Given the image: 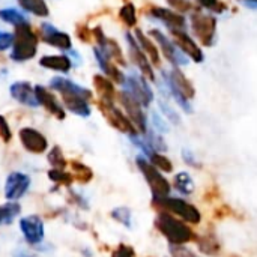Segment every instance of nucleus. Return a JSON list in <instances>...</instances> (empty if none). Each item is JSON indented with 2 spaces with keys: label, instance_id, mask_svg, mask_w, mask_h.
<instances>
[{
  "label": "nucleus",
  "instance_id": "nucleus-1",
  "mask_svg": "<svg viewBox=\"0 0 257 257\" xmlns=\"http://www.w3.org/2000/svg\"><path fill=\"white\" fill-rule=\"evenodd\" d=\"M155 227L170 242V245H185L197 239L196 233L187 223L175 218L169 212L158 214L155 218Z\"/></svg>",
  "mask_w": 257,
  "mask_h": 257
},
{
  "label": "nucleus",
  "instance_id": "nucleus-2",
  "mask_svg": "<svg viewBox=\"0 0 257 257\" xmlns=\"http://www.w3.org/2000/svg\"><path fill=\"white\" fill-rule=\"evenodd\" d=\"M38 51V35L33 32L29 23L15 26L14 44L11 59L15 62H26L36 56Z\"/></svg>",
  "mask_w": 257,
  "mask_h": 257
},
{
  "label": "nucleus",
  "instance_id": "nucleus-3",
  "mask_svg": "<svg viewBox=\"0 0 257 257\" xmlns=\"http://www.w3.org/2000/svg\"><path fill=\"white\" fill-rule=\"evenodd\" d=\"M166 81L170 89V93L173 95L176 102L182 107V110L187 113H193L190 99L196 96V89L191 84V81L185 77V74L178 66H175L170 71V74L166 75Z\"/></svg>",
  "mask_w": 257,
  "mask_h": 257
},
{
  "label": "nucleus",
  "instance_id": "nucleus-4",
  "mask_svg": "<svg viewBox=\"0 0 257 257\" xmlns=\"http://www.w3.org/2000/svg\"><path fill=\"white\" fill-rule=\"evenodd\" d=\"M152 205L160 211V212H169L181 217L184 221L190 224H199L202 221V214L200 211L188 203L187 200L178 199V197H164V199H152Z\"/></svg>",
  "mask_w": 257,
  "mask_h": 257
},
{
  "label": "nucleus",
  "instance_id": "nucleus-5",
  "mask_svg": "<svg viewBox=\"0 0 257 257\" xmlns=\"http://www.w3.org/2000/svg\"><path fill=\"white\" fill-rule=\"evenodd\" d=\"M137 163V167L139 170L143 173L151 191H152V196L154 199H164V197H169L170 196V191H172V187L169 184V181L160 173V170L157 167H154L151 164V161L145 160L143 157H137L136 160Z\"/></svg>",
  "mask_w": 257,
  "mask_h": 257
},
{
  "label": "nucleus",
  "instance_id": "nucleus-6",
  "mask_svg": "<svg viewBox=\"0 0 257 257\" xmlns=\"http://www.w3.org/2000/svg\"><path fill=\"white\" fill-rule=\"evenodd\" d=\"M194 36L203 47H212L217 38V20L211 14L194 11L190 17Z\"/></svg>",
  "mask_w": 257,
  "mask_h": 257
},
{
  "label": "nucleus",
  "instance_id": "nucleus-7",
  "mask_svg": "<svg viewBox=\"0 0 257 257\" xmlns=\"http://www.w3.org/2000/svg\"><path fill=\"white\" fill-rule=\"evenodd\" d=\"M98 108L101 110V113L104 114V117L108 120V123L111 126H114L116 130H119L120 133H125L128 136H136L139 134V131L136 130V126L133 125V122L128 119V116H125L114 104L113 101H105V99H99L98 101Z\"/></svg>",
  "mask_w": 257,
  "mask_h": 257
},
{
  "label": "nucleus",
  "instance_id": "nucleus-8",
  "mask_svg": "<svg viewBox=\"0 0 257 257\" xmlns=\"http://www.w3.org/2000/svg\"><path fill=\"white\" fill-rule=\"evenodd\" d=\"M117 98H119L122 107L125 108V111L128 114V119L133 122V125L139 131V134L145 136L146 131H148V120H146V114L143 111V105L134 96H131L126 90L120 92Z\"/></svg>",
  "mask_w": 257,
  "mask_h": 257
},
{
  "label": "nucleus",
  "instance_id": "nucleus-9",
  "mask_svg": "<svg viewBox=\"0 0 257 257\" xmlns=\"http://www.w3.org/2000/svg\"><path fill=\"white\" fill-rule=\"evenodd\" d=\"M125 90L134 96L143 107L151 105V102L154 101V92L151 90L146 78L143 75H137V74H131L128 77H125Z\"/></svg>",
  "mask_w": 257,
  "mask_h": 257
},
{
  "label": "nucleus",
  "instance_id": "nucleus-10",
  "mask_svg": "<svg viewBox=\"0 0 257 257\" xmlns=\"http://www.w3.org/2000/svg\"><path fill=\"white\" fill-rule=\"evenodd\" d=\"M149 35H152V38L158 42V45H160V48H161L164 57H166L173 66H181V65H187V63H188L187 56L175 45L173 41H170V39H169L166 35H163L160 30L152 29V30L149 32Z\"/></svg>",
  "mask_w": 257,
  "mask_h": 257
},
{
  "label": "nucleus",
  "instance_id": "nucleus-11",
  "mask_svg": "<svg viewBox=\"0 0 257 257\" xmlns=\"http://www.w3.org/2000/svg\"><path fill=\"white\" fill-rule=\"evenodd\" d=\"M148 14L166 24V27L173 32V30H185L187 27V20L182 14L167 9V8H160V6H151Z\"/></svg>",
  "mask_w": 257,
  "mask_h": 257
},
{
  "label": "nucleus",
  "instance_id": "nucleus-12",
  "mask_svg": "<svg viewBox=\"0 0 257 257\" xmlns=\"http://www.w3.org/2000/svg\"><path fill=\"white\" fill-rule=\"evenodd\" d=\"M173 42L175 45L190 59H193L194 62L200 63L205 59V54L202 51V48L199 47V44L185 32V30H173Z\"/></svg>",
  "mask_w": 257,
  "mask_h": 257
},
{
  "label": "nucleus",
  "instance_id": "nucleus-13",
  "mask_svg": "<svg viewBox=\"0 0 257 257\" xmlns=\"http://www.w3.org/2000/svg\"><path fill=\"white\" fill-rule=\"evenodd\" d=\"M126 42L130 47V56L133 59V62L137 65V68L140 69L142 75L151 81H155V72L152 69V65L148 59V56L143 53V50L140 48L139 42L136 41V38L131 33H126Z\"/></svg>",
  "mask_w": 257,
  "mask_h": 257
},
{
  "label": "nucleus",
  "instance_id": "nucleus-14",
  "mask_svg": "<svg viewBox=\"0 0 257 257\" xmlns=\"http://www.w3.org/2000/svg\"><path fill=\"white\" fill-rule=\"evenodd\" d=\"M29 187H30V178L27 175L21 172H12L6 179L5 196L8 200L15 202L27 193Z\"/></svg>",
  "mask_w": 257,
  "mask_h": 257
},
{
  "label": "nucleus",
  "instance_id": "nucleus-15",
  "mask_svg": "<svg viewBox=\"0 0 257 257\" xmlns=\"http://www.w3.org/2000/svg\"><path fill=\"white\" fill-rule=\"evenodd\" d=\"M20 229L24 235V239L30 245L41 244L44 239V221L38 215H29L21 218Z\"/></svg>",
  "mask_w": 257,
  "mask_h": 257
},
{
  "label": "nucleus",
  "instance_id": "nucleus-16",
  "mask_svg": "<svg viewBox=\"0 0 257 257\" xmlns=\"http://www.w3.org/2000/svg\"><path fill=\"white\" fill-rule=\"evenodd\" d=\"M20 142L27 152L32 154H44L48 149L47 139L33 128H21L20 130Z\"/></svg>",
  "mask_w": 257,
  "mask_h": 257
},
{
  "label": "nucleus",
  "instance_id": "nucleus-17",
  "mask_svg": "<svg viewBox=\"0 0 257 257\" xmlns=\"http://www.w3.org/2000/svg\"><path fill=\"white\" fill-rule=\"evenodd\" d=\"M41 36H42L44 42L53 45L54 48L69 51L71 47H72V41H71L69 35L65 33V32L57 30L56 27H53V26L48 24V23H44V24L41 26Z\"/></svg>",
  "mask_w": 257,
  "mask_h": 257
},
{
  "label": "nucleus",
  "instance_id": "nucleus-18",
  "mask_svg": "<svg viewBox=\"0 0 257 257\" xmlns=\"http://www.w3.org/2000/svg\"><path fill=\"white\" fill-rule=\"evenodd\" d=\"M35 95H36V99H38L39 105L45 107V110H48V113H51L53 116H56L60 120L65 119L66 114H65L63 107L59 104L56 96L48 89H45L44 86H36L35 87Z\"/></svg>",
  "mask_w": 257,
  "mask_h": 257
},
{
  "label": "nucleus",
  "instance_id": "nucleus-19",
  "mask_svg": "<svg viewBox=\"0 0 257 257\" xmlns=\"http://www.w3.org/2000/svg\"><path fill=\"white\" fill-rule=\"evenodd\" d=\"M9 92L14 99H17L20 104H24L27 107H38L39 102L35 95V87L30 86L27 81H17L9 87Z\"/></svg>",
  "mask_w": 257,
  "mask_h": 257
},
{
  "label": "nucleus",
  "instance_id": "nucleus-20",
  "mask_svg": "<svg viewBox=\"0 0 257 257\" xmlns=\"http://www.w3.org/2000/svg\"><path fill=\"white\" fill-rule=\"evenodd\" d=\"M93 54L96 57V62L99 65V68L104 71V74L113 81V83H119V84H123L125 83V75L119 71V68L113 63V60L110 57L105 56V53L99 48V47H95L93 48Z\"/></svg>",
  "mask_w": 257,
  "mask_h": 257
},
{
  "label": "nucleus",
  "instance_id": "nucleus-21",
  "mask_svg": "<svg viewBox=\"0 0 257 257\" xmlns=\"http://www.w3.org/2000/svg\"><path fill=\"white\" fill-rule=\"evenodd\" d=\"M62 99L65 107L72 111L77 116L87 117L90 114V107H89V99L84 98L83 95L78 93H71V92H62Z\"/></svg>",
  "mask_w": 257,
  "mask_h": 257
},
{
  "label": "nucleus",
  "instance_id": "nucleus-22",
  "mask_svg": "<svg viewBox=\"0 0 257 257\" xmlns=\"http://www.w3.org/2000/svg\"><path fill=\"white\" fill-rule=\"evenodd\" d=\"M50 87L57 90V92H71V93H78V95H83L84 98L90 99L92 98V92L71 80H66V78H62V77H54L51 81H50Z\"/></svg>",
  "mask_w": 257,
  "mask_h": 257
},
{
  "label": "nucleus",
  "instance_id": "nucleus-23",
  "mask_svg": "<svg viewBox=\"0 0 257 257\" xmlns=\"http://www.w3.org/2000/svg\"><path fill=\"white\" fill-rule=\"evenodd\" d=\"M136 41L139 42V45L143 50V53L148 56L149 62H152L155 66H160L161 65V59H160V53H158L157 45L142 30H139V29L136 30Z\"/></svg>",
  "mask_w": 257,
  "mask_h": 257
},
{
  "label": "nucleus",
  "instance_id": "nucleus-24",
  "mask_svg": "<svg viewBox=\"0 0 257 257\" xmlns=\"http://www.w3.org/2000/svg\"><path fill=\"white\" fill-rule=\"evenodd\" d=\"M39 65L47 69L59 71V72H69L72 68V62L68 56H44L39 60Z\"/></svg>",
  "mask_w": 257,
  "mask_h": 257
},
{
  "label": "nucleus",
  "instance_id": "nucleus-25",
  "mask_svg": "<svg viewBox=\"0 0 257 257\" xmlns=\"http://www.w3.org/2000/svg\"><path fill=\"white\" fill-rule=\"evenodd\" d=\"M197 245H199V250L206 254V256H218L220 251H221V245L217 239V236L212 233V232H208L202 236H197Z\"/></svg>",
  "mask_w": 257,
  "mask_h": 257
},
{
  "label": "nucleus",
  "instance_id": "nucleus-26",
  "mask_svg": "<svg viewBox=\"0 0 257 257\" xmlns=\"http://www.w3.org/2000/svg\"><path fill=\"white\" fill-rule=\"evenodd\" d=\"M93 86L96 89V93L99 95V99L105 101H114L116 90L113 86V81L104 75H95L93 77Z\"/></svg>",
  "mask_w": 257,
  "mask_h": 257
},
{
  "label": "nucleus",
  "instance_id": "nucleus-27",
  "mask_svg": "<svg viewBox=\"0 0 257 257\" xmlns=\"http://www.w3.org/2000/svg\"><path fill=\"white\" fill-rule=\"evenodd\" d=\"M173 185H175V188H176L181 194H184V196L193 194V191H194V188H196V187H194L193 178H191L187 172H179V173L175 176Z\"/></svg>",
  "mask_w": 257,
  "mask_h": 257
},
{
  "label": "nucleus",
  "instance_id": "nucleus-28",
  "mask_svg": "<svg viewBox=\"0 0 257 257\" xmlns=\"http://www.w3.org/2000/svg\"><path fill=\"white\" fill-rule=\"evenodd\" d=\"M20 5L24 11L36 17H48L50 11L45 0H20Z\"/></svg>",
  "mask_w": 257,
  "mask_h": 257
},
{
  "label": "nucleus",
  "instance_id": "nucleus-29",
  "mask_svg": "<svg viewBox=\"0 0 257 257\" xmlns=\"http://www.w3.org/2000/svg\"><path fill=\"white\" fill-rule=\"evenodd\" d=\"M21 212V206L15 202H9L0 206V226L11 224L12 220Z\"/></svg>",
  "mask_w": 257,
  "mask_h": 257
},
{
  "label": "nucleus",
  "instance_id": "nucleus-30",
  "mask_svg": "<svg viewBox=\"0 0 257 257\" xmlns=\"http://www.w3.org/2000/svg\"><path fill=\"white\" fill-rule=\"evenodd\" d=\"M71 167H72V176H74V179L78 181L80 184H87V182L92 181L93 173H92V170H90L87 166H84L83 163L74 160V161L71 163Z\"/></svg>",
  "mask_w": 257,
  "mask_h": 257
},
{
  "label": "nucleus",
  "instance_id": "nucleus-31",
  "mask_svg": "<svg viewBox=\"0 0 257 257\" xmlns=\"http://www.w3.org/2000/svg\"><path fill=\"white\" fill-rule=\"evenodd\" d=\"M146 137H143L145 139V142L148 143V146L154 151V152H166L167 151V145H166V142H164V139L160 136V134H157L155 131H146V134H145Z\"/></svg>",
  "mask_w": 257,
  "mask_h": 257
},
{
  "label": "nucleus",
  "instance_id": "nucleus-32",
  "mask_svg": "<svg viewBox=\"0 0 257 257\" xmlns=\"http://www.w3.org/2000/svg\"><path fill=\"white\" fill-rule=\"evenodd\" d=\"M148 158H149L151 164H152L154 167H157L160 172H164V173H172V172H173V164H172V161H170L167 157H164L163 154H160V152H152Z\"/></svg>",
  "mask_w": 257,
  "mask_h": 257
},
{
  "label": "nucleus",
  "instance_id": "nucleus-33",
  "mask_svg": "<svg viewBox=\"0 0 257 257\" xmlns=\"http://www.w3.org/2000/svg\"><path fill=\"white\" fill-rule=\"evenodd\" d=\"M0 20H3L5 23H9V24H14V26H20V24H26L29 23L27 18L17 9H2L0 11Z\"/></svg>",
  "mask_w": 257,
  "mask_h": 257
},
{
  "label": "nucleus",
  "instance_id": "nucleus-34",
  "mask_svg": "<svg viewBox=\"0 0 257 257\" xmlns=\"http://www.w3.org/2000/svg\"><path fill=\"white\" fill-rule=\"evenodd\" d=\"M119 18L122 20V23L128 27H134L137 24V12H136V6L133 3H125L120 11H119Z\"/></svg>",
  "mask_w": 257,
  "mask_h": 257
},
{
  "label": "nucleus",
  "instance_id": "nucleus-35",
  "mask_svg": "<svg viewBox=\"0 0 257 257\" xmlns=\"http://www.w3.org/2000/svg\"><path fill=\"white\" fill-rule=\"evenodd\" d=\"M48 178L56 182V184H60V185H65V187H69L72 182H74V176L68 172H63L60 169H51L48 172Z\"/></svg>",
  "mask_w": 257,
  "mask_h": 257
},
{
  "label": "nucleus",
  "instance_id": "nucleus-36",
  "mask_svg": "<svg viewBox=\"0 0 257 257\" xmlns=\"http://www.w3.org/2000/svg\"><path fill=\"white\" fill-rule=\"evenodd\" d=\"M47 160H48V163H50L54 169H60V170H63V169L66 167V164H68L59 146H54V148L48 152Z\"/></svg>",
  "mask_w": 257,
  "mask_h": 257
},
{
  "label": "nucleus",
  "instance_id": "nucleus-37",
  "mask_svg": "<svg viewBox=\"0 0 257 257\" xmlns=\"http://www.w3.org/2000/svg\"><path fill=\"white\" fill-rule=\"evenodd\" d=\"M202 8L208 9L209 12H215V14H223L227 11V5L221 0H196Z\"/></svg>",
  "mask_w": 257,
  "mask_h": 257
},
{
  "label": "nucleus",
  "instance_id": "nucleus-38",
  "mask_svg": "<svg viewBox=\"0 0 257 257\" xmlns=\"http://www.w3.org/2000/svg\"><path fill=\"white\" fill-rule=\"evenodd\" d=\"M111 217L123 224L125 227H131V211L128 208H116L111 211Z\"/></svg>",
  "mask_w": 257,
  "mask_h": 257
},
{
  "label": "nucleus",
  "instance_id": "nucleus-39",
  "mask_svg": "<svg viewBox=\"0 0 257 257\" xmlns=\"http://www.w3.org/2000/svg\"><path fill=\"white\" fill-rule=\"evenodd\" d=\"M160 108H161V111L164 113V116L172 122V123H175V125H179L181 123V117H179V114L167 104V102H164L163 99L160 101Z\"/></svg>",
  "mask_w": 257,
  "mask_h": 257
},
{
  "label": "nucleus",
  "instance_id": "nucleus-40",
  "mask_svg": "<svg viewBox=\"0 0 257 257\" xmlns=\"http://www.w3.org/2000/svg\"><path fill=\"white\" fill-rule=\"evenodd\" d=\"M167 3L172 6L173 11L182 14V12H190L194 11V6L190 0H167Z\"/></svg>",
  "mask_w": 257,
  "mask_h": 257
},
{
  "label": "nucleus",
  "instance_id": "nucleus-41",
  "mask_svg": "<svg viewBox=\"0 0 257 257\" xmlns=\"http://www.w3.org/2000/svg\"><path fill=\"white\" fill-rule=\"evenodd\" d=\"M170 254L172 257H199L194 251L184 245H170Z\"/></svg>",
  "mask_w": 257,
  "mask_h": 257
},
{
  "label": "nucleus",
  "instance_id": "nucleus-42",
  "mask_svg": "<svg viewBox=\"0 0 257 257\" xmlns=\"http://www.w3.org/2000/svg\"><path fill=\"white\" fill-rule=\"evenodd\" d=\"M0 139H2L5 143H9L11 139H12V131H11V128H9L8 120H6L3 116H0Z\"/></svg>",
  "mask_w": 257,
  "mask_h": 257
},
{
  "label": "nucleus",
  "instance_id": "nucleus-43",
  "mask_svg": "<svg viewBox=\"0 0 257 257\" xmlns=\"http://www.w3.org/2000/svg\"><path fill=\"white\" fill-rule=\"evenodd\" d=\"M111 257H136V251L133 247L126 245V244H120L113 253Z\"/></svg>",
  "mask_w": 257,
  "mask_h": 257
},
{
  "label": "nucleus",
  "instance_id": "nucleus-44",
  "mask_svg": "<svg viewBox=\"0 0 257 257\" xmlns=\"http://www.w3.org/2000/svg\"><path fill=\"white\" fill-rule=\"evenodd\" d=\"M77 35L83 42H90V39L93 38L92 30L86 26V24H78L77 26Z\"/></svg>",
  "mask_w": 257,
  "mask_h": 257
},
{
  "label": "nucleus",
  "instance_id": "nucleus-45",
  "mask_svg": "<svg viewBox=\"0 0 257 257\" xmlns=\"http://www.w3.org/2000/svg\"><path fill=\"white\" fill-rule=\"evenodd\" d=\"M14 44V35L9 32H0V51L8 50Z\"/></svg>",
  "mask_w": 257,
  "mask_h": 257
},
{
  "label": "nucleus",
  "instance_id": "nucleus-46",
  "mask_svg": "<svg viewBox=\"0 0 257 257\" xmlns=\"http://www.w3.org/2000/svg\"><path fill=\"white\" fill-rule=\"evenodd\" d=\"M182 158H184V161H185L188 166H191V167H194V169L200 167V163L197 161L196 155H194L190 149H184V151H182Z\"/></svg>",
  "mask_w": 257,
  "mask_h": 257
},
{
  "label": "nucleus",
  "instance_id": "nucleus-47",
  "mask_svg": "<svg viewBox=\"0 0 257 257\" xmlns=\"http://www.w3.org/2000/svg\"><path fill=\"white\" fill-rule=\"evenodd\" d=\"M152 123H154V126L160 131V133H167L169 131V126H167V123L163 120V117H160V114L158 113H152Z\"/></svg>",
  "mask_w": 257,
  "mask_h": 257
},
{
  "label": "nucleus",
  "instance_id": "nucleus-48",
  "mask_svg": "<svg viewBox=\"0 0 257 257\" xmlns=\"http://www.w3.org/2000/svg\"><path fill=\"white\" fill-rule=\"evenodd\" d=\"M230 215V208L229 206H221L215 211V218H226Z\"/></svg>",
  "mask_w": 257,
  "mask_h": 257
},
{
  "label": "nucleus",
  "instance_id": "nucleus-49",
  "mask_svg": "<svg viewBox=\"0 0 257 257\" xmlns=\"http://www.w3.org/2000/svg\"><path fill=\"white\" fill-rule=\"evenodd\" d=\"M239 2H241L242 5L251 8V9H257V0H239Z\"/></svg>",
  "mask_w": 257,
  "mask_h": 257
}]
</instances>
